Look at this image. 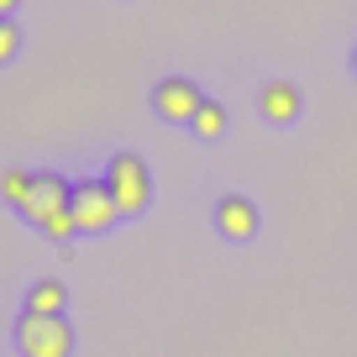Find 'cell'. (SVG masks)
Instances as JSON below:
<instances>
[{
  "mask_svg": "<svg viewBox=\"0 0 357 357\" xmlns=\"http://www.w3.org/2000/svg\"><path fill=\"white\" fill-rule=\"evenodd\" d=\"M16 347H22V357H68L74 352V326L63 315L22 310L16 315Z\"/></svg>",
  "mask_w": 357,
  "mask_h": 357,
  "instance_id": "1",
  "label": "cell"
},
{
  "mask_svg": "<svg viewBox=\"0 0 357 357\" xmlns=\"http://www.w3.org/2000/svg\"><path fill=\"white\" fill-rule=\"evenodd\" d=\"M105 184H111L121 215H142L147 200H153V174H147V163L137 153H116L111 163H105Z\"/></svg>",
  "mask_w": 357,
  "mask_h": 357,
  "instance_id": "2",
  "label": "cell"
},
{
  "mask_svg": "<svg viewBox=\"0 0 357 357\" xmlns=\"http://www.w3.org/2000/svg\"><path fill=\"white\" fill-rule=\"evenodd\" d=\"M68 211H74V226H79V231H111V226L121 221L116 195H111V184H105V178H79Z\"/></svg>",
  "mask_w": 357,
  "mask_h": 357,
  "instance_id": "3",
  "label": "cell"
},
{
  "mask_svg": "<svg viewBox=\"0 0 357 357\" xmlns=\"http://www.w3.org/2000/svg\"><path fill=\"white\" fill-rule=\"evenodd\" d=\"M68 200H74V184H68L63 174H32V195H26L22 215L37 221V226H47L53 215L68 211Z\"/></svg>",
  "mask_w": 357,
  "mask_h": 357,
  "instance_id": "4",
  "label": "cell"
},
{
  "mask_svg": "<svg viewBox=\"0 0 357 357\" xmlns=\"http://www.w3.org/2000/svg\"><path fill=\"white\" fill-rule=\"evenodd\" d=\"M200 105H205V95H200V84H195V79H184V74L158 79L153 111L163 116V121H195V111H200Z\"/></svg>",
  "mask_w": 357,
  "mask_h": 357,
  "instance_id": "5",
  "label": "cell"
},
{
  "mask_svg": "<svg viewBox=\"0 0 357 357\" xmlns=\"http://www.w3.org/2000/svg\"><path fill=\"white\" fill-rule=\"evenodd\" d=\"M215 226H221V236H231V242H247V236H257V205L247 200V195H226V200L215 205Z\"/></svg>",
  "mask_w": 357,
  "mask_h": 357,
  "instance_id": "6",
  "label": "cell"
},
{
  "mask_svg": "<svg viewBox=\"0 0 357 357\" xmlns=\"http://www.w3.org/2000/svg\"><path fill=\"white\" fill-rule=\"evenodd\" d=\"M257 111H263L273 126L294 121V116H300V89H294L289 79H268V84H263V95H257Z\"/></svg>",
  "mask_w": 357,
  "mask_h": 357,
  "instance_id": "7",
  "label": "cell"
},
{
  "mask_svg": "<svg viewBox=\"0 0 357 357\" xmlns=\"http://www.w3.org/2000/svg\"><path fill=\"white\" fill-rule=\"evenodd\" d=\"M63 305H68V289L58 279H37L32 294H26V310H37V315H63Z\"/></svg>",
  "mask_w": 357,
  "mask_h": 357,
  "instance_id": "8",
  "label": "cell"
},
{
  "mask_svg": "<svg viewBox=\"0 0 357 357\" xmlns=\"http://www.w3.org/2000/svg\"><path fill=\"white\" fill-rule=\"evenodd\" d=\"M190 126H195V137H205V142H211V137H221V132H226V105H221V100H205L200 111H195Z\"/></svg>",
  "mask_w": 357,
  "mask_h": 357,
  "instance_id": "9",
  "label": "cell"
},
{
  "mask_svg": "<svg viewBox=\"0 0 357 357\" xmlns=\"http://www.w3.org/2000/svg\"><path fill=\"white\" fill-rule=\"evenodd\" d=\"M0 195H6V200L22 211L26 195H32V174H26V168H6V174H0Z\"/></svg>",
  "mask_w": 357,
  "mask_h": 357,
  "instance_id": "10",
  "label": "cell"
},
{
  "mask_svg": "<svg viewBox=\"0 0 357 357\" xmlns=\"http://www.w3.org/2000/svg\"><path fill=\"white\" fill-rule=\"evenodd\" d=\"M16 47H22V26H16V16H0V63H11Z\"/></svg>",
  "mask_w": 357,
  "mask_h": 357,
  "instance_id": "11",
  "label": "cell"
},
{
  "mask_svg": "<svg viewBox=\"0 0 357 357\" xmlns=\"http://www.w3.org/2000/svg\"><path fill=\"white\" fill-rule=\"evenodd\" d=\"M43 231H47V236H74V231H79V226H74V211H63V215H53V221H47V226H43Z\"/></svg>",
  "mask_w": 357,
  "mask_h": 357,
  "instance_id": "12",
  "label": "cell"
},
{
  "mask_svg": "<svg viewBox=\"0 0 357 357\" xmlns=\"http://www.w3.org/2000/svg\"><path fill=\"white\" fill-rule=\"evenodd\" d=\"M16 6H22V0H0V16H11V11H16Z\"/></svg>",
  "mask_w": 357,
  "mask_h": 357,
  "instance_id": "13",
  "label": "cell"
},
{
  "mask_svg": "<svg viewBox=\"0 0 357 357\" xmlns=\"http://www.w3.org/2000/svg\"><path fill=\"white\" fill-rule=\"evenodd\" d=\"M352 74H357V47H352Z\"/></svg>",
  "mask_w": 357,
  "mask_h": 357,
  "instance_id": "14",
  "label": "cell"
}]
</instances>
